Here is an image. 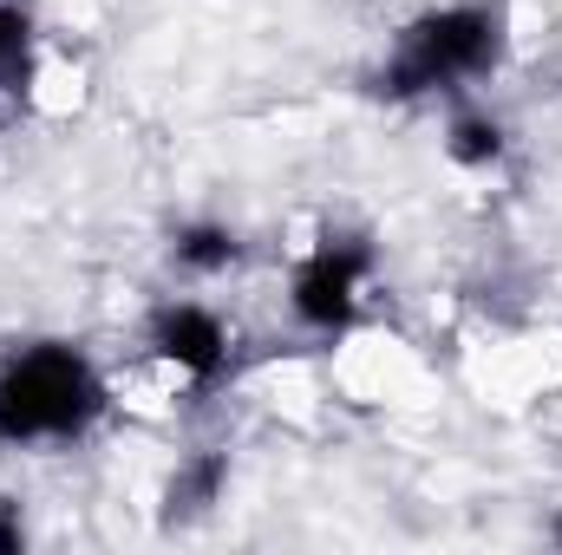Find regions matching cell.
I'll use <instances>...</instances> for the list:
<instances>
[{
    "label": "cell",
    "mask_w": 562,
    "mask_h": 555,
    "mask_svg": "<svg viewBox=\"0 0 562 555\" xmlns=\"http://www.w3.org/2000/svg\"><path fill=\"white\" fill-rule=\"evenodd\" d=\"M445 150H451V163H497L504 157V125L497 118H484V112H464L458 125H451V138H445Z\"/></svg>",
    "instance_id": "8992f818"
},
{
    "label": "cell",
    "mask_w": 562,
    "mask_h": 555,
    "mask_svg": "<svg viewBox=\"0 0 562 555\" xmlns=\"http://www.w3.org/2000/svg\"><path fill=\"white\" fill-rule=\"evenodd\" d=\"M504 53V13L484 7V0H464V7H438L413 20L386 59V92L393 99H419V92H445V86H464V79H484Z\"/></svg>",
    "instance_id": "7a4b0ae2"
},
{
    "label": "cell",
    "mask_w": 562,
    "mask_h": 555,
    "mask_svg": "<svg viewBox=\"0 0 562 555\" xmlns=\"http://www.w3.org/2000/svg\"><path fill=\"white\" fill-rule=\"evenodd\" d=\"M20 543H26L20 517H13V510H0V555H20Z\"/></svg>",
    "instance_id": "9c48e42d"
},
{
    "label": "cell",
    "mask_w": 562,
    "mask_h": 555,
    "mask_svg": "<svg viewBox=\"0 0 562 555\" xmlns=\"http://www.w3.org/2000/svg\"><path fill=\"white\" fill-rule=\"evenodd\" d=\"M236 256H243V242H236V229H223V223H190V229H177V262H183L190 275H223V269H236Z\"/></svg>",
    "instance_id": "5b68a950"
},
{
    "label": "cell",
    "mask_w": 562,
    "mask_h": 555,
    "mask_svg": "<svg viewBox=\"0 0 562 555\" xmlns=\"http://www.w3.org/2000/svg\"><path fill=\"white\" fill-rule=\"evenodd\" d=\"M150 347H157V360H170V366L190 373V380H216V373L229 366V327H223L210 307H196V301L157 307Z\"/></svg>",
    "instance_id": "277c9868"
},
{
    "label": "cell",
    "mask_w": 562,
    "mask_h": 555,
    "mask_svg": "<svg viewBox=\"0 0 562 555\" xmlns=\"http://www.w3.org/2000/svg\"><path fill=\"white\" fill-rule=\"evenodd\" d=\"M26 46H33V20L26 7L0 0V92H13L26 79Z\"/></svg>",
    "instance_id": "52a82bcc"
},
{
    "label": "cell",
    "mask_w": 562,
    "mask_h": 555,
    "mask_svg": "<svg viewBox=\"0 0 562 555\" xmlns=\"http://www.w3.org/2000/svg\"><path fill=\"white\" fill-rule=\"evenodd\" d=\"M557 536H562V523H557Z\"/></svg>",
    "instance_id": "30bf717a"
},
{
    "label": "cell",
    "mask_w": 562,
    "mask_h": 555,
    "mask_svg": "<svg viewBox=\"0 0 562 555\" xmlns=\"http://www.w3.org/2000/svg\"><path fill=\"white\" fill-rule=\"evenodd\" d=\"M105 412V386L72 347H26L0 373V438L40 444V438H79Z\"/></svg>",
    "instance_id": "6da1fadb"
},
{
    "label": "cell",
    "mask_w": 562,
    "mask_h": 555,
    "mask_svg": "<svg viewBox=\"0 0 562 555\" xmlns=\"http://www.w3.org/2000/svg\"><path fill=\"white\" fill-rule=\"evenodd\" d=\"M373 269V256H367V242H353V236H327L301 269H294V314H301V327H314V333H340L347 320H353V307H360V281Z\"/></svg>",
    "instance_id": "3957f363"
},
{
    "label": "cell",
    "mask_w": 562,
    "mask_h": 555,
    "mask_svg": "<svg viewBox=\"0 0 562 555\" xmlns=\"http://www.w3.org/2000/svg\"><path fill=\"white\" fill-rule=\"evenodd\" d=\"M216 490H223V457H196V464H183V471H177L170 503H183V510H210V503H216Z\"/></svg>",
    "instance_id": "ba28073f"
}]
</instances>
